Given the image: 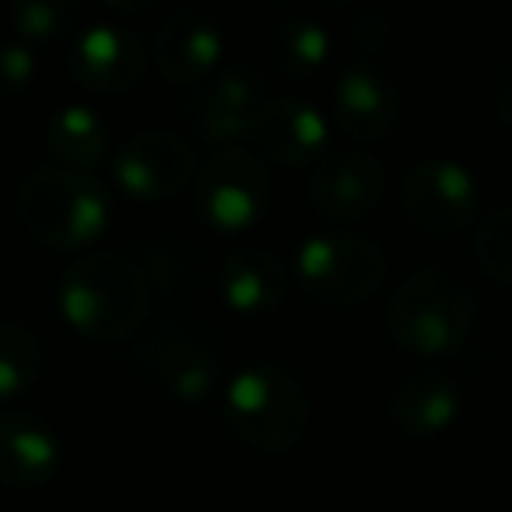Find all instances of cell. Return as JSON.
Here are the masks:
<instances>
[{"instance_id": "28", "label": "cell", "mask_w": 512, "mask_h": 512, "mask_svg": "<svg viewBox=\"0 0 512 512\" xmlns=\"http://www.w3.org/2000/svg\"><path fill=\"white\" fill-rule=\"evenodd\" d=\"M509 327H512V316H509Z\"/></svg>"}, {"instance_id": "3", "label": "cell", "mask_w": 512, "mask_h": 512, "mask_svg": "<svg viewBox=\"0 0 512 512\" xmlns=\"http://www.w3.org/2000/svg\"><path fill=\"white\" fill-rule=\"evenodd\" d=\"M477 299L460 274L446 267L414 271L386 306V327L400 348L414 355H449L470 337Z\"/></svg>"}, {"instance_id": "6", "label": "cell", "mask_w": 512, "mask_h": 512, "mask_svg": "<svg viewBox=\"0 0 512 512\" xmlns=\"http://www.w3.org/2000/svg\"><path fill=\"white\" fill-rule=\"evenodd\" d=\"M193 207L218 232H242L271 207V172L239 144L214 148L193 179Z\"/></svg>"}, {"instance_id": "20", "label": "cell", "mask_w": 512, "mask_h": 512, "mask_svg": "<svg viewBox=\"0 0 512 512\" xmlns=\"http://www.w3.org/2000/svg\"><path fill=\"white\" fill-rule=\"evenodd\" d=\"M46 148L60 158L67 169H92L109 151V127L92 106H60L46 120Z\"/></svg>"}, {"instance_id": "7", "label": "cell", "mask_w": 512, "mask_h": 512, "mask_svg": "<svg viewBox=\"0 0 512 512\" xmlns=\"http://www.w3.org/2000/svg\"><path fill=\"white\" fill-rule=\"evenodd\" d=\"M481 186L474 172L456 158H418L400 183V211L414 228L439 239L467 232L477 225Z\"/></svg>"}, {"instance_id": "24", "label": "cell", "mask_w": 512, "mask_h": 512, "mask_svg": "<svg viewBox=\"0 0 512 512\" xmlns=\"http://www.w3.org/2000/svg\"><path fill=\"white\" fill-rule=\"evenodd\" d=\"M8 18L25 46L50 43L74 25L78 4H71V0H18L8 8Z\"/></svg>"}, {"instance_id": "5", "label": "cell", "mask_w": 512, "mask_h": 512, "mask_svg": "<svg viewBox=\"0 0 512 512\" xmlns=\"http://www.w3.org/2000/svg\"><path fill=\"white\" fill-rule=\"evenodd\" d=\"M386 249L355 228H323L302 239L295 281L323 306L351 309L369 302L386 281Z\"/></svg>"}, {"instance_id": "9", "label": "cell", "mask_w": 512, "mask_h": 512, "mask_svg": "<svg viewBox=\"0 0 512 512\" xmlns=\"http://www.w3.org/2000/svg\"><path fill=\"white\" fill-rule=\"evenodd\" d=\"M113 172L134 200H169L197 176V158L183 134L151 127L123 141L113 158Z\"/></svg>"}, {"instance_id": "25", "label": "cell", "mask_w": 512, "mask_h": 512, "mask_svg": "<svg viewBox=\"0 0 512 512\" xmlns=\"http://www.w3.org/2000/svg\"><path fill=\"white\" fill-rule=\"evenodd\" d=\"M393 43V18L383 8H362L351 22V46H355V60H369L376 64L379 53H386Z\"/></svg>"}, {"instance_id": "4", "label": "cell", "mask_w": 512, "mask_h": 512, "mask_svg": "<svg viewBox=\"0 0 512 512\" xmlns=\"http://www.w3.org/2000/svg\"><path fill=\"white\" fill-rule=\"evenodd\" d=\"M225 414L232 432L260 453H285L309 432V397L281 362H249L228 379Z\"/></svg>"}, {"instance_id": "16", "label": "cell", "mask_w": 512, "mask_h": 512, "mask_svg": "<svg viewBox=\"0 0 512 512\" xmlns=\"http://www.w3.org/2000/svg\"><path fill=\"white\" fill-rule=\"evenodd\" d=\"M292 274L271 246H239L221 260L218 288L242 316H264L285 302Z\"/></svg>"}, {"instance_id": "22", "label": "cell", "mask_w": 512, "mask_h": 512, "mask_svg": "<svg viewBox=\"0 0 512 512\" xmlns=\"http://www.w3.org/2000/svg\"><path fill=\"white\" fill-rule=\"evenodd\" d=\"M43 341L22 323H0V400L32 390L43 372Z\"/></svg>"}, {"instance_id": "14", "label": "cell", "mask_w": 512, "mask_h": 512, "mask_svg": "<svg viewBox=\"0 0 512 512\" xmlns=\"http://www.w3.org/2000/svg\"><path fill=\"white\" fill-rule=\"evenodd\" d=\"M225 57V32L207 11L179 8L165 15L151 39V60L172 85H197Z\"/></svg>"}, {"instance_id": "18", "label": "cell", "mask_w": 512, "mask_h": 512, "mask_svg": "<svg viewBox=\"0 0 512 512\" xmlns=\"http://www.w3.org/2000/svg\"><path fill=\"white\" fill-rule=\"evenodd\" d=\"M60 467V439L36 414H0V484L39 488Z\"/></svg>"}, {"instance_id": "10", "label": "cell", "mask_w": 512, "mask_h": 512, "mask_svg": "<svg viewBox=\"0 0 512 512\" xmlns=\"http://www.w3.org/2000/svg\"><path fill=\"white\" fill-rule=\"evenodd\" d=\"M386 197V165L365 151H330L309 172V200L334 225H355Z\"/></svg>"}, {"instance_id": "13", "label": "cell", "mask_w": 512, "mask_h": 512, "mask_svg": "<svg viewBox=\"0 0 512 512\" xmlns=\"http://www.w3.org/2000/svg\"><path fill=\"white\" fill-rule=\"evenodd\" d=\"M249 141L278 165H316L330 144V123L313 102L278 95L256 109Z\"/></svg>"}, {"instance_id": "15", "label": "cell", "mask_w": 512, "mask_h": 512, "mask_svg": "<svg viewBox=\"0 0 512 512\" xmlns=\"http://www.w3.org/2000/svg\"><path fill=\"white\" fill-rule=\"evenodd\" d=\"M334 120L355 141H383L400 120V88L379 64L351 60L334 85Z\"/></svg>"}, {"instance_id": "11", "label": "cell", "mask_w": 512, "mask_h": 512, "mask_svg": "<svg viewBox=\"0 0 512 512\" xmlns=\"http://www.w3.org/2000/svg\"><path fill=\"white\" fill-rule=\"evenodd\" d=\"M151 383L172 400H204L218 383V348L207 334L190 327H165L137 351Z\"/></svg>"}, {"instance_id": "12", "label": "cell", "mask_w": 512, "mask_h": 512, "mask_svg": "<svg viewBox=\"0 0 512 512\" xmlns=\"http://www.w3.org/2000/svg\"><path fill=\"white\" fill-rule=\"evenodd\" d=\"M267 74L256 64H235L211 78L190 102V120L200 141L228 148L239 137H249L256 109L264 106Z\"/></svg>"}, {"instance_id": "2", "label": "cell", "mask_w": 512, "mask_h": 512, "mask_svg": "<svg viewBox=\"0 0 512 512\" xmlns=\"http://www.w3.org/2000/svg\"><path fill=\"white\" fill-rule=\"evenodd\" d=\"M15 218L46 249H81L106 232L113 218L109 190L92 172L39 165L15 190Z\"/></svg>"}, {"instance_id": "1", "label": "cell", "mask_w": 512, "mask_h": 512, "mask_svg": "<svg viewBox=\"0 0 512 512\" xmlns=\"http://www.w3.org/2000/svg\"><path fill=\"white\" fill-rule=\"evenodd\" d=\"M64 320L88 341H123L151 309L148 274L137 260L113 249L85 253L64 271L57 288Z\"/></svg>"}, {"instance_id": "26", "label": "cell", "mask_w": 512, "mask_h": 512, "mask_svg": "<svg viewBox=\"0 0 512 512\" xmlns=\"http://www.w3.org/2000/svg\"><path fill=\"white\" fill-rule=\"evenodd\" d=\"M36 78V57L22 39H0V99H15Z\"/></svg>"}, {"instance_id": "23", "label": "cell", "mask_w": 512, "mask_h": 512, "mask_svg": "<svg viewBox=\"0 0 512 512\" xmlns=\"http://www.w3.org/2000/svg\"><path fill=\"white\" fill-rule=\"evenodd\" d=\"M474 256L484 278L512 288V204L495 207L477 221Z\"/></svg>"}, {"instance_id": "8", "label": "cell", "mask_w": 512, "mask_h": 512, "mask_svg": "<svg viewBox=\"0 0 512 512\" xmlns=\"http://www.w3.org/2000/svg\"><path fill=\"white\" fill-rule=\"evenodd\" d=\"M148 46L120 22H95L81 29L67 53V71L81 88L99 95L134 92L148 74Z\"/></svg>"}, {"instance_id": "17", "label": "cell", "mask_w": 512, "mask_h": 512, "mask_svg": "<svg viewBox=\"0 0 512 512\" xmlns=\"http://www.w3.org/2000/svg\"><path fill=\"white\" fill-rule=\"evenodd\" d=\"M463 390L442 369H411L390 393V418L407 435H439L460 418Z\"/></svg>"}, {"instance_id": "21", "label": "cell", "mask_w": 512, "mask_h": 512, "mask_svg": "<svg viewBox=\"0 0 512 512\" xmlns=\"http://www.w3.org/2000/svg\"><path fill=\"white\" fill-rule=\"evenodd\" d=\"M148 285H158L172 295H200L207 288V264L200 249L186 239H155L148 246Z\"/></svg>"}, {"instance_id": "27", "label": "cell", "mask_w": 512, "mask_h": 512, "mask_svg": "<svg viewBox=\"0 0 512 512\" xmlns=\"http://www.w3.org/2000/svg\"><path fill=\"white\" fill-rule=\"evenodd\" d=\"M488 99H491V113L512 127V53L498 64L495 78H491V88H488Z\"/></svg>"}, {"instance_id": "19", "label": "cell", "mask_w": 512, "mask_h": 512, "mask_svg": "<svg viewBox=\"0 0 512 512\" xmlns=\"http://www.w3.org/2000/svg\"><path fill=\"white\" fill-rule=\"evenodd\" d=\"M330 29L320 18L306 15V11H292V15L278 18L264 36V57L274 71L288 74V78H306V74L320 71L330 57Z\"/></svg>"}]
</instances>
